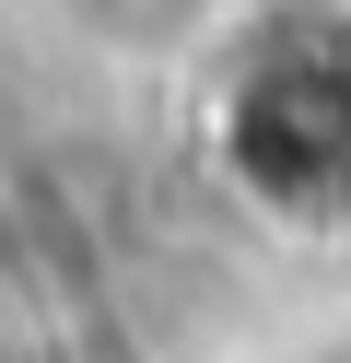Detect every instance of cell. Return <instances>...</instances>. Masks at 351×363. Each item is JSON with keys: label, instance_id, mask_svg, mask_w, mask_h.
Segmentation results:
<instances>
[{"label": "cell", "instance_id": "obj_1", "mask_svg": "<svg viewBox=\"0 0 351 363\" xmlns=\"http://www.w3.org/2000/svg\"><path fill=\"white\" fill-rule=\"evenodd\" d=\"M223 164L281 223H351V0H316L246 48L223 94Z\"/></svg>", "mask_w": 351, "mask_h": 363}]
</instances>
